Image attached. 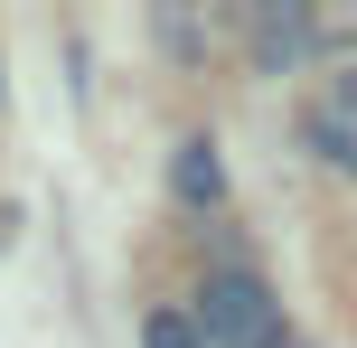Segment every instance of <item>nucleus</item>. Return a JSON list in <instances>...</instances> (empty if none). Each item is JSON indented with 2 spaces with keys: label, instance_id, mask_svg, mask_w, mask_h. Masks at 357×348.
<instances>
[{
  "label": "nucleus",
  "instance_id": "nucleus-3",
  "mask_svg": "<svg viewBox=\"0 0 357 348\" xmlns=\"http://www.w3.org/2000/svg\"><path fill=\"white\" fill-rule=\"evenodd\" d=\"M169 188H178L188 207H216V198H226V160H216V142H207V132H188V142H178Z\"/></svg>",
  "mask_w": 357,
  "mask_h": 348
},
{
  "label": "nucleus",
  "instance_id": "nucleus-1",
  "mask_svg": "<svg viewBox=\"0 0 357 348\" xmlns=\"http://www.w3.org/2000/svg\"><path fill=\"white\" fill-rule=\"evenodd\" d=\"M188 320H197L207 348H282V301L254 273H207V292H197Z\"/></svg>",
  "mask_w": 357,
  "mask_h": 348
},
{
  "label": "nucleus",
  "instance_id": "nucleus-5",
  "mask_svg": "<svg viewBox=\"0 0 357 348\" xmlns=\"http://www.w3.org/2000/svg\"><path fill=\"white\" fill-rule=\"evenodd\" d=\"M142 348H207V339H197V320H178V311H151V320H142Z\"/></svg>",
  "mask_w": 357,
  "mask_h": 348
},
{
  "label": "nucleus",
  "instance_id": "nucleus-2",
  "mask_svg": "<svg viewBox=\"0 0 357 348\" xmlns=\"http://www.w3.org/2000/svg\"><path fill=\"white\" fill-rule=\"evenodd\" d=\"M310 38H320V29H310V10H291V0H282V10H254V66H264V75L301 66Z\"/></svg>",
  "mask_w": 357,
  "mask_h": 348
},
{
  "label": "nucleus",
  "instance_id": "nucleus-4",
  "mask_svg": "<svg viewBox=\"0 0 357 348\" xmlns=\"http://www.w3.org/2000/svg\"><path fill=\"white\" fill-rule=\"evenodd\" d=\"M310 151H320L329 169H348V179H357V123H348V113H320V123H310Z\"/></svg>",
  "mask_w": 357,
  "mask_h": 348
}]
</instances>
